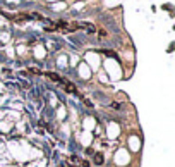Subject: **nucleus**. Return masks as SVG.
Returning <instances> with one entry per match:
<instances>
[{
  "label": "nucleus",
  "instance_id": "1",
  "mask_svg": "<svg viewBox=\"0 0 175 167\" xmlns=\"http://www.w3.org/2000/svg\"><path fill=\"white\" fill-rule=\"evenodd\" d=\"M45 76H46L48 79H52L53 83H64V79H62L57 72H45Z\"/></svg>",
  "mask_w": 175,
  "mask_h": 167
},
{
  "label": "nucleus",
  "instance_id": "2",
  "mask_svg": "<svg viewBox=\"0 0 175 167\" xmlns=\"http://www.w3.org/2000/svg\"><path fill=\"white\" fill-rule=\"evenodd\" d=\"M64 88H65V91H69V93H72V95H77V90H76V86H74L72 83L65 81V79H64Z\"/></svg>",
  "mask_w": 175,
  "mask_h": 167
},
{
  "label": "nucleus",
  "instance_id": "3",
  "mask_svg": "<svg viewBox=\"0 0 175 167\" xmlns=\"http://www.w3.org/2000/svg\"><path fill=\"white\" fill-rule=\"evenodd\" d=\"M95 164L96 166H101L103 164V153H96L95 155Z\"/></svg>",
  "mask_w": 175,
  "mask_h": 167
},
{
  "label": "nucleus",
  "instance_id": "4",
  "mask_svg": "<svg viewBox=\"0 0 175 167\" xmlns=\"http://www.w3.org/2000/svg\"><path fill=\"white\" fill-rule=\"evenodd\" d=\"M103 53H105V55H110V57H115V52H112V50H105Z\"/></svg>",
  "mask_w": 175,
  "mask_h": 167
},
{
  "label": "nucleus",
  "instance_id": "5",
  "mask_svg": "<svg viewBox=\"0 0 175 167\" xmlns=\"http://www.w3.org/2000/svg\"><path fill=\"white\" fill-rule=\"evenodd\" d=\"M112 107H113V109H115V110H117V109H119V107H120V105H119V103H117V102H113V103H112Z\"/></svg>",
  "mask_w": 175,
  "mask_h": 167
}]
</instances>
